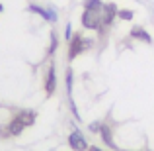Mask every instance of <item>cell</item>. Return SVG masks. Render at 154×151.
Here are the masks:
<instances>
[{"label": "cell", "instance_id": "d6986e66", "mask_svg": "<svg viewBox=\"0 0 154 151\" xmlns=\"http://www.w3.org/2000/svg\"><path fill=\"white\" fill-rule=\"evenodd\" d=\"M148 151H150V149H148Z\"/></svg>", "mask_w": 154, "mask_h": 151}, {"label": "cell", "instance_id": "2e32d148", "mask_svg": "<svg viewBox=\"0 0 154 151\" xmlns=\"http://www.w3.org/2000/svg\"><path fill=\"white\" fill-rule=\"evenodd\" d=\"M88 151H105V149L98 147V145H90V147H88Z\"/></svg>", "mask_w": 154, "mask_h": 151}, {"label": "cell", "instance_id": "e0dca14e", "mask_svg": "<svg viewBox=\"0 0 154 151\" xmlns=\"http://www.w3.org/2000/svg\"><path fill=\"white\" fill-rule=\"evenodd\" d=\"M2 10H4V6H2V4H0V14H2Z\"/></svg>", "mask_w": 154, "mask_h": 151}, {"label": "cell", "instance_id": "9c48e42d", "mask_svg": "<svg viewBox=\"0 0 154 151\" xmlns=\"http://www.w3.org/2000/svg\"><path fill=\"white\" fill-rule=\"evenodd\" d=\"M16 118H18L26 128H29V126H33L35 120H37V112H35V110H20V112L16 114Z\"/></svg>", "mask_w": 154, "mask_h": 151}, {"label": "cell", "instance_id": "6da1fadb", "mask_svg": "<svg viewBox=\"0 0 154 151\" xmlns=\"http://www.w3.org/2000/svg\"><path fill=\"white\" fill-rule=\"evenodd\" d=\"M94 45V39L92 38H84L82 31H76L72 35V39L68 41V61H74L78 55H82L84 51L92 49Z\"/></svg>", "mask_w": 154, "mask_h": 151}, {"label": "cell", "instance_id": "5bb4252c", "mask_svg": "<svg viewBox=\"0 0 154 151\" xmlns=\"http://www.w3.org/2000/svg\"><path fill=\"white\" fill-rule=\"evenodd\" d=\"M102 126H103V122H90V124H88V130H90L92 133H100Z\"/></svg>", "mask_w": 154, "mask_h": 151}, {"label": "cell", "instance_id": "ba28073f", "mask_svg": "<svg viewBox=\"0 0 154 151\" xmlns=\"http://www.w3.org/2000/svg\"><path fill=\"white\" fill-rule=\"evenodd\" d=\"M131 38L133 39H139V41H144L148 45H152V35L144 30L143 26H133L131 28Z\"/></svg>", "mask_w": 154, "mask_h": 151}, {"label": "cell", "instance_id": "9a60e30c", "mask_svg": "<svg viewBox=\"0 0 154 151\" xmlns=\"http://www.w3.org/2000/svg\"><path fill=\"white\" fill-rule=\"evenodd\" d=\"M72 35H74V31H72V24L68 22L66 26H64V39H66V41H70Z\"/></svg>", "mask_w": 154, "mask_h": 151}, {"label": "cell", "instance_id": "52a82bcc", "mask_svg": "<svg viewBox=\"0 0 154 151\" xmlns=\"http://www.w3.org/2000/svg\"><path fill=\"white\" fill-rule=\"evenodd\" d=\"M100 136H102V141L107 145L109 149H113V151L121 149V147H117V141L113 140V130H111V126H107V122H103L102 130H100Z\"/></svg>", "mask_w": 154, "mask_h": 151}, {"label": "cell", "instance_id": "277c9868", "mask_svg": "<svg viewBox=\"0 0 154 151\" xmlns=\"http://www.w3.org/2000/svg\"><path fill=\"white\" fill-rule=\"evenodd\" d=\"M68 147L72 151H88L90 145H88L84 133L80 132V130H74V132H70V136H68Z\"/></svg>", "mask_w": 154, "mask_h": 151}, {"label": "cell", "instance_id": "5b68a950", "mask_svg": "<svg viewBox=\"0 0 154 151\" xmlns=\"http://www.w3.org/2000/svg\"><path fill=\"white\" fill-rule=\"evenodd\" d=\"M43 87H45V94L47 96H53L57 90V69H55V63H51L45 71V80H43Z\"/></svg>", "mask_w": 154, "mask_h": 151}, {"label": "cell", "instance_id": "7c38bea8", "mask_svg": "<svg viewBox=\"0 0 154 151\" xmlns=\"http://www.w3.org/2000/svg\"><path fill=\"white\" fill-rule=\"evenodd\" d=\"M103 4L105 2H102V0H84V8H86V10H98V12H102Z\"/></svg>", "mask_w": 154, "mask_h": 151}, {"label": "cell", "instance_id": "8fae6325", "mask_svg": "<svg viewBox=\"0 0 154 151\" xmlns=\"http://www.w3.org/2000/svg\"><path fill=\"white\" fill-rule=\"evenodd\" d=\"M117 18L123 20V22H131V20L135 18V12L129 10V8H119V12H117Z\"/></svg>", "mask_w": 154, "mask_h": 151}, {"label": "cell", "instance_id": "3957f363", "mask_svg": "<svg viewBox=\"0 0 154 151\" xmlns=\"http://www.w3.org/2000/svg\"><path fill=\"white\" fill-rule=\"evenodd\" d=\"M27 12H33V14H37V16H41L45 22H51V24H55L57 20H59V16H57V10L53 6H39V4H29L27 6Z\"/></svg>", "mask_w": 154, "mask_h": 151}, {"label": "cell", "instance_id": "7a4b0ae2", "mask_svg": "<svg viewBox=\"0 0 154 151\" xmlns=\"http://www.w3.org/2000/svg\"><path fill=\"white\" fill-rule=\"evenodd\" d=\"M82 26L86 28V30L98 31L100 35L105 34V28L102 24V12H98V10H86V8H84V12H82Z\"/></svg>", "mask_w": 154, "mask_h": 151}, {"label": "cell", "instance_id": "30bf717a", "mask_svg": "<svg viewBox=\"0 0 154 151\" xmlns=\"http://www.w3.org/2000/svg\"><path fill=\"white\" fill-rule=\"evenodd\" d=\"M64 84H66V94L68 98H72V84H74V73H72V69L68 67L66 73H64Z\"/></svg>", "mask_w": 154, "mask_h": 151}, {"label": "cell", "instance_id": "4fadbf2b", "mask_svg": "<svg viewBox=\"0 0 154 151\" xmlns=\"http://www.w3.org/2000/svg\"><path fill=\"white\" fill-rule=\"evenodd\" d=\"M57 47H59V35L55 34V31H51V43H49V49H47V55H55Z\"/></svg>", "mask_w": 154, "mask_h": 151}, {"label": "cell", "instance_id": "8992f818", "mask_svg": "<svg viewBox=\"0 0 154 151\" xmlns=\"http://www.w3.org/2000/svg\"><path fill=\"white\" fill-rule=\"evenodd\" d=\"M117 12H119V8H117L115 2L103 4V8H102V24H103V28L113 26V22H115V18H117Z\"/></svg>", "mask_w": 154, "mask_h": 151}, {"label": "cell", "instance_id": "ac0fdd59", "mask_svg": "<svg viewBox=\"0 0 154 151\" xmlns=\"http://www.w3.org/2000/svg\"><path fill=\"white\" fill-rule=\"evenodd\" d=\"M152 16H154V12H152Z\"/></svg>", "mask_w": 154, "mask_h": 151}]
</instances>
